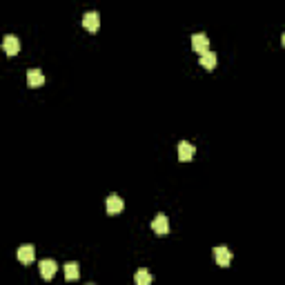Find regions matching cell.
I'll use <instances>...</instances> for the list:
<instances>
[{"mask_svg":"<svg viewBox=\"0 0 285 285\" xmlns=\"http://www.w3.org/2000/svg\"><path fill=\"white\" fill-rule=\"evenodd\" d=\"M194 154H196V150H194L192 143H187V140H181V143H179V158L183 160V163H189V160L194 158Z\"/></svg>","mask_w":285,"mask_h":285,"instance_id":"cell-9","label":"cell"},{"mask_svg":"<svg viewBox=\"0 0 285 285\" xmlns=\"http://www.w3.org/2000/svg\"><path fill=\"white\" fill-rule=\"evenodd\" d=\"M43 82H45V76L40 69H29V72H27V85H29V87H40Z\"/></svg>","mask_w":285,"mask_h":285,"instance_id":"cell-10","label":"cell"},{"mask_svg":"<svg viewBox=\"0 0 285 285\" xmlns=\"http://www.w3.org/2000/svg\"><path fill=\"white\" fill-rule=\"evenodd\" d=\"M82 27L87 31H98V27H101V16L96 14V11H87V14L82 16Z\"/></svg>","mask_w":285,"mask_h":285,"instance_id":"cell-5","label":"cell"},{"mask_svg":"<svg viewBox=\"0 0 285 285\" xmlns=\"http://www.w3.org/2000/svg\"><path fill=\"white\" fill-rule=\"evenodd\" d=\"M40 267V276H43L45 281H52L53 276H56V270H58V263L53 261V259H43V261L38 263Z\"/></svg>","mask_w":285,"mask_h":285,"instance_id":"cell-1","label":"cell"},{"mask_svg":"<svg viewBox=\"0 0 285 285\" xmlns=\"http://www.w3.org/2000/svg\"><path fill=\"white\" fill-rule=\"evenodd\" d=\"M123 207H125V203H123V198L116 196V194H109L105 201V209L107 214H111V216H116V214L123 212Z\"/></svg>","mask_w":285,"mask_h":285,"instance_id":"cell-2","label":"cell"},{"mask_svg":"<svg viewBox=\"0 0 285 285\" xmlns=\"http://www.w3.org/2000/svg\"><path fill=\"white\" fill-rule=\"evenodd\" d=\"M134 283L136 285H152V274L147 270H138L134 274Z\"/></svg>","mask_w":285,"mask_h":285,"instance_id":"cell-13","label":"cell"},{"mask_svg":"<svg viewBox=\"0 0 285 285\" xmlns=\"http://www.w3.org/2000/svg\"><path fill=\"white\" fill-rule=\"evenodd\" d=\"M214 261H216L221 267H227L230 263H232V250H227L225 245L214 247Z\"/></svg>","mask_w":285,"mask_h":285,"instance_id":"cell-4","label":"cell"},{"mask_svg":"<svg viewBox=\"0 0 285 285\" xmlns=\"http://www.w3.org/2000/svg\"><path fill=\"white\" fill-rule=\"evenodd\" d=\"M2 49H5V53L7 56H16V53L20 52V40H18V36H5L2 38Z\"/></svg>","mask_w":285,"mask_h":285,"instance_id":"cell-6","label":"cell"},{"mask_svg":"<svg viewBox=\"0 0 285 285\" xmlns=\"http://www.w3.org/2000/svg\"><path fill=\"white\" fill-rule=\"evenodd\" d=\"M16 256H18V261L23 263V265H29V263L34 261V256H36L34 245H20L18 252H16Z\"/></svg>","mask_w":285,"mask_h":285,"instance_id":"cell-7","label":"cell"},{"mask_svg":"<svg viewBox=\"0 0 285 285\" xmlns=\"http://www.w3.org/2000/svg\"><path fill=\"white\" fill-rule=\"evenodd\" d=\"M87 285H94V283H87Z\"/></svg>","mask_w":285,"mask_h":285,"instance_id":"cell-15","label":"cell"},{"mask_svg":"<svg viewBox=\"0 0 285 285\" xmlns=\"http://www.w3.org/2000/svg\"><path fill=\"white\" fill-rule=\"evenodd\" d=\"M78 276H80L78 263H76V261H69L67 265H65V279H67V281H76Z\"/></svg>","mask_w":285,"mask_h":285,"instance_id":"cell-12","label":"cell"},{"mask_svg":"<svg viewBox=\"0 0 285 285\" xmlns=\"http://www.w3.org/2000/svg\"><path fill=\"white\" fill-rule=\"evenodd\" d=\"M152 230H154L158 236H165V234L169 232V221H167V216H165V214H158V216L152 221Z\"/></svg>","mask_w":285,"mask_h":285,"instance_id":"cell-8","label":"cell"},{"mask_svg":"<svg viewBox=\"0 0 285 285\" xmlns=\"http://www.w3.org/2000/svg\"><path fill=\"white\" fill-rule=\"evenodd\" d=\"M192 49L196 53H201V56L209 52V38L205 34H194L192 36Z\"/></svg>","mask_w":285,"mask_h":285,"instance_id":"cell-3","label":"cell"},{"mask_svg":"<svg viewBox=\"0 0 285 285\" xmlns=\"http://www.w3.org/2000/svg\"><path fill=\"white\" fill-rule=\"evenodd\" d=\"M198 63H201V67H205V69H214V67H216V63H218V58H216V53H214V52H207V53L201 56Z\"/></svg>","mask_w":285,"mask_h":285,"instance_id":"cell-11","label":"cell"},{"mask_svg":"<svg viewBox=\"0 0 285 285\" xmlns=\"http://www.w3.org/2000/svg\"><path fill=\"white\" fill-rule=\"evenodd\" d=\"M281 40H283V47H285V31H283V38H281Z\"/></svg>","mask_w":285,"mask_h":285,"instance_id":"cell-14","label":"cell"}]
</instances>
